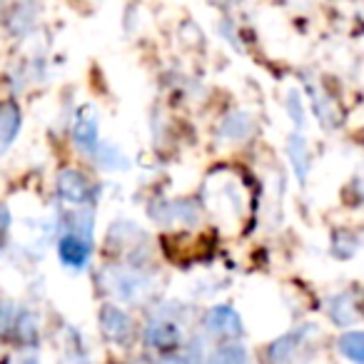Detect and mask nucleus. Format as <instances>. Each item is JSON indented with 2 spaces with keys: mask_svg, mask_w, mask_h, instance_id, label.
<instances>
[{
  "mask_svg": "<svg viewBox=\"0 0 364 364\" xmlns=\"http://www.w3.org/2000/svg\"><path fill=\"white\" fill-rule=\"evenodd\" d=\"M105 282H107V289H110L117 299H122V302H135L147 289V279L142 277L140 272H132V269H122V267L110 269Z\"/></svg>",
  "mask_w": 364,
  "mask_h": 364,
  "instance_id": "0eeeda50",
  "label": "nucleus"
},
{
  "mask_svg": "<svg viewBox=\"0 0 364 364\" xmlns=\"http://www.w3.org/2000/svg\"><path fill=\"white\" fill-rule=\"evenodd\" d=\"M142 339H145L147 347L157 349V352H172L182 344V329L177 322H172L170 317L160 314V317L150 319L142 332Z\"/></svg>",
  "mask_w": 364,
  "mask_h": 364,
  "instance_id": "20e7f679",
  "label": "nucleus"
},
{
  "mask_svg": "<svg viewBox=\"0 0 364 364\" xmlns=\"http://www.w3.org/2000/svg\"><path fill=\"white\" fill-rule=\"evenodd\" d=\"M327 314L337 327H352V324H357L359 317H362L357 304H354L352 292H339V294H334V297H329Z\"/></svg>",
  "mask_w": 364,
  "mask_h": 364,
  "instance_id": "ddd939ff",
  "label": "nucleus"
},
{
  "mask_svg": "<svg viewBox=\"0 0 364 364\" xmlns=\"http://www.w3.org/2000/svg\"><path fill=\"white\" fill-rule=\"evenodd\" d=\"M6 6H11V0H0V8H6Z\"/></svg>",
  "mask_w": 364,
  "mask_h": 364,
  "instance_id": "c85d7f7f",
  "label": "nucleus"
},
{
  "mask_svg": "<svg viewBox=\"0 0 364 364\" xmlns=\"http://www.w3.org/2000/svg\"><path fill=\"white\" fill-rule=\"evenodd\" d=\"M95 160H97V165H100L102 170H112V172H115V170H127V167H130V157H127L120 147L112 145V142H107V140L97 142Z\"/></svg>",
  "mask_w": 364,
  "mask_h": 364,
  "instance_id": "dca6fc26",
  "label": "nucleus"
},
{
  "mask_svg": "<svg viewBox=\"0 0 364 364\" xmlns=\"http://www.w3.org/2000/svg\"><path fill=\"white\" fill-rule=\"evenodd\" d=\"M11 228V210L6 205H0V235H6Z\"/></svg>",
  "mask_w": 364,
  "mask_h": 364,
  "instance_id": "393cba45",
  "label": "nucleus"
},
{
  "mask_svg": "<svg viewBox=\"0 0 364 364\" xmlns=\"http://www.w3.org/2000/svg\"><path fill=\"white\" fill-rule=\"evenodd\" d=\"M16 364H41V362H38L36 357H28V354H26V357H21V359H18Z\"/></svg>",
  "mask_w": 364,
  "mask_h": 364,
  "instance_id": "cd10ccee",
  "label": "nucleus"
},
{
  "mask_svg": "<svg viewBox=\"0 0 364 364\" xmlns=\"http://www.w3.org/2000/svg\"><path fill=\"white\" fill-rule=\"evenodd\" d=\"M255 132V117L247 110H232L220 120L218 135L228 142H245Z\"/></svg>",
  "mask_w": 364,
  "mask_h": 364,
  "instance_id": "9d476101",
  "label": "nucleus"
},
{
  "mask_svg": "<svg viewBox=\"0 0 364 364\" xmlns=\"http://www.w3.org/2000/svg\"><path fill=\"white\" fill-rule=\"evenodd\" d=\"M205 208L210 210L220 228L237 232L245 225L250 210V195L242 177L232 170H215L205 180L203 190Z\"/></svg>",
  "mask_w": 364,
  "mask_h": 364,
  "instance_id": "f257e3e1",
  "label": "nucleus"
},
{
  "mask_svg": "<svg viewBox=\"0 0 364 364\" xmlns=\"http://www.w3.org/2000/svg\"><path fill=\"white\" fill-rule=\"evenodd\" d=\"M240 3H242V0H210V6L220 8V11H230V8L240 6Z\"/></svg>",
  "mask_w": 364,
  "mask_h": 364,
  "instance_id": "a878e982",
  "label": "nucleus"
},
{
  "mask_svg": "<svg viewBox=\"0 0 364 364\" xmlns=\"http://www.w3.org/2000/svg\"><path fill=\"white\" fill-rule=\"evenodd\" d=\"M97 322H100V332L115 344H127L135 334V324H132L130 314L115 304H102Z\"/></svg>",
  "mask_w": 364,
  "mask_h": 364,
  "instance_id": "39448f33",
  "label": "nucleus"
},
{
  "mask_svg": "<svg viewBox=\"0 0 364 364\" xmlns=\"http://www.w3.org/2000/svg\"><path fill=\"white\" fill-rule=\"evenodd\" d=\"M58 195L65 203L73 205H87L92 200V182L82 175L80 170H60L58 172Z\"/></svg>",
  "mask_w": 364,
  "mask_h": 364,
  "instance_id": "6e6552de",
  "label": "nucleus"
},
{
  "mask_svg": "<svg viewBox=\"0 0 364 364\" xmlns=\"http://www.w3.org/2000/svg\"><path fill=\"white\" fill-rule=\"evenodd\" d=\"M304 90H307L309 100H312V110H314V115H317V120L322 122L327 130H334L337 122H339V107L334 105V100L329 97V92L312 80H307Z\"/></svg>",
  "mask_w": 364,
  "mask_h": 364,
  "instance_id": "9b49d317",
  "label": "nucleus"
},
{
  "mask_svg": "<svg viewBox=\"0 0 364 364\" xmlns=\"http://www.w3.org/2000/svg\"><path fill=\"white\" fill-rule=\"evenodd\" d=\"M208 364H250V354L240 344H225L210 354Z\"/></svg>",
  "mask_w": 364,
  "mask_h": 364,
  "instance_id": "6ab92c4d",
  "label": "nucleus"
},
{
  "mask_svg": "<svg viewBox=\"0 0 364 364\" xmlns=\"http://www.w3.org/2000/svg\"><path fill=\"white\" fill-rule=\"evenodd\" d=\"M160 364H195L190 357H182V354H165L160 359Z\"/></svg>",
  "mask_w": 364,
  "mask_h": 364,
  "instance_id": "b1692460",
  "label": "nucleus"
},
{
  "mask_svg": "<svg viewBox=\"0 0 364 364\" xmlns=\"http://www.w3.org/2000/svg\"><path fill=\"white\" fill-rule=\"evenodd\" d=\"M205 324H208V332L218 339H237L245 332L242 317L230 304H215L205 317Z\"/></svg>",
  "mask_w": 364,
  "mask_h": 364,
  "instance_id": "423d86ee",
  "label": "nucleus"
},
{
  "mask_svg": "<svg viewBox=\"0 0 364 364\" xmlns=\"http://www.w3.org/2000/svg\"><path fill=\"white\" fill-rule=\"evenodd\" d=\"M41 16H43L41 0H11L6 16V31L16 41H26L28 36H33L38 31Z\"/></svg>",
  "mask_w": 364,
  "mask_h": 364,
  "instance_id": "f03ea898",
  "label": "nucleus"
},
{
  "mask_svg": "<svg viewBox=\"0 0 364 364\" xmlns=\"http://www.w3.org/2000/svg\"><path fill=\"white\" fill-rule=\"evenodd\" d=\"M90 255H92V237H85V235H77V232H65L58 240V259L70 272H82L90 264Z\"/></svg>",
  "mask_w": 364,
  "mask_h": 364,
  "instance_id": "7ed1b4c3",
  "label": "nucleus"
},
{
  "mask_svg": "<svg viewBox=\"0 0 364 364\" xmlns=\"http://www.w3.org/2000/svg\"><path fill=\"white\" fill-rule=\"evenodd\" d=\"M332 247H334V255H337L339 259H347L359 250V237L349 232V230H342V232H337V237H334Z\"/></svg>",
  "mask_w": 364,
  "mask_h": 364,
  "instance_id": "412c9836",
  "label": "nucleus"
},
{
  "mask_svg": "<svg viewBox=\"0 0 364 364\" xmlns=\"http://www.w3.org/2000/svg\"><path fill=\"white\" fill-rule=\"evenodd\" d=\"M287 157L292 162V170L297 175V180L299 182L307 180L309 170H312V152H309V145L302 132H292L287 137Z\"/></svg>",
  "mask_w": 364,
  "mask_h": 364,
  "instance_id": "f8f14e48",
  "label": "nucleus"
},
{
  "mask_svg": "<svg viewBox=\"0 0 364 364\" xmlns=\"http://www.w3.org/2000/svg\"><path fill=\"white\" fill-rule=\"evenodd\" d=\"M60 364H87V362L82 359V354H68V357L63 359Z\"/></svg>",
  "mask_w": 364,
  "mask_h": 364,
  "instance_id": "bb28decb",
  "label": "nucleus"
},
{
  "mask_svg": "<svg viewBox=\"0 0 364 364\" xmlns=\"http://www.w3.org/2000/svg\"><path fill=\"white\" fill-rule=\"evenodd\" d=\"M218 33H220V38L228 43V46H232L237 53H242V38H240V28H237V23H235L232 18L225 16L223 21L218 23Z\"/></svg>",
  "mask_w": 364,
  "mask_h": 364,
  "instance_id": "4be33fe9",
  "label": "nucleus"
},
{
  "mask_svg": "<svg viewBox=\"0 0 364 364\" xmlns=\"http://www.w3.org/2000/svg\"><path fill=\"white\" fill-rule=\"evenodd\" d=\"M16 317H18V309L13 307V302L3 299L0 302V332H11L13 324H16Z\"/></svg>",
  "mask_w": 364,
  "mask_h": 364,
  "instance_id": "5701e85b",
  "label": "nucleus"
},
{
  "mask_svg": "<svg viewBox=\"0 0 364 364\" xmlns=\"http://www.w3.org/2000/svg\"><path fill=\"white\" fill-rule=\"evenodd\" d=\"M16 334L18 339H21L23 344H28V347H33V344L41 339V327H38V317L31 312V309H21L16 317Z\"/></svg>",
  "mask_w": 364,
  "mask_h": 364,
  "instance_id": "a211bd4d",
  "label": "nucleus"
},
{
  "mask_svg": "<svg viewBox=\"0 0 364 364\" xmlns=\"http://www.w3.org/2000/svg\"><path fill=\"white\" fill-rule=\"evenodd\" d=\"M337 352L354 364H364V329H349L337 339Z\"/></svg>",
  "mask_w": 364,
  "mask_h": 364,
  "instance_id": "f3484780",
  "label": "nucleus"
},
{
  "mask_svg": "<svg viewBox=\"0 0 364 364\" xmlns=\"http://www.w3.org/2000/svg\"><path fill=\"white\" fill-rule=\"evenodd\" d=\"M304 347V332H287L284 337L274 339L269 347V362L272 364H294Z\"/></svg>",
  "mask_w": 364,
  "mask_h": 364,
  "instance_id": "2eb2a0df",
  "label": "nucleus"
},
{
  "mask_svg": "<svg viewBox=\"0 0 364 364\" xmlns=\"http://www.w3.org/2000/svg\"><path fill=\"white\" fill-rule=\"evenodd\" d=\"M73 140L80 150L95 152L97 142H100V130H97V112L90 105L77 112L75 122H73Z\"/></svg>",
  "mask_w": 364,
  "mask_h": 364,
  "instance_id": "1a4fd4ad",
  "label": "nucleus"
},
{
  "mask_svg": "<svg viewBox=\"0 0 364 364\" xmlns=\"http://www.w3.org/2000/svg\"><path fill=\"white\" fill-rule=\"evenodd\" d=\"M284 110H287L289 120L297 125V130H304V125H307V112H304L302 92H299L297 87H289L287 95H284Z\"/></svg>",
  "mask_w": 364,
  "mask_h": 364,
  "instance_id": "aec40b11",
  "label": "nucleus"
},
{
  "mask_svg": "<svg viewBox=\"0 0 364 364\" xmlns=\"http://www.w3.org/2000/svg\"><path fill=\"white\" fill-rule=\"evenodd\" d=\"M132 364H150V362H145V359H137V362H132Z\"/></svg>",
  "mask_w": 364,
  "mask_h": 364,
  "instance_id": "c756f323",
  "label": "nucleus"
},
{
  "mask_svg": "<svg viewBox=\"0 0 364 364\" xmlns=\"http://www.w3.org/2000/svg\"><path fill=\"white\" fill-rule=\"evenodd\" d=\"M23 127V112L16 102H6L0 105V155L8 152V147L16 142Z\"/></svg>",
  "mask_w": 364,
  "mask_h": 364,
  "instance_id": "4468645a",
  "label": "nucleus"
}]
</instances>
